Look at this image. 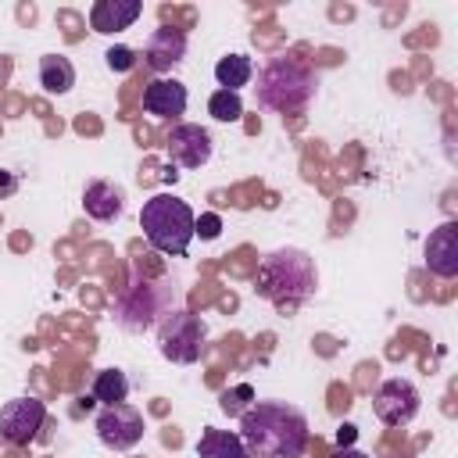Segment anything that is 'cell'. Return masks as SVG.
<instances>
[{
    "mask_svg": "<svg viewBox=\"0 0 458 458\" xmlns=\"http://www.w3.org/2000/svg\"><path fill=\"white\" fill-rule=\"evenodd\" d=\"M240 440L250 458H301L308 447V419L286 401H254L240 415Z\"/></svg>",
    "mask_w": 458,
    "mask_h": 458,
    "instance_id": "cell-1",
    "label": "cell"
},
{
    "mask_svg": "<svg viewBox=\"0 0 458 458\" xmlns=\"http://www.w3.org/2000/svg\"><path fill=\"white\" fill-rule=\"evenodd\" d=\"M318 286V268L315 258L301 247H279L272 254L261 258L258 276H254V290L258 297H265L268 304H276L279 311H297Z\"/></svg>",
    "mask_w": 458,
    "mask_h": 458,
    "instance_id": "cell-2",
    "label": "cell"
},
{
    "mask_svg": "<svg viewBox=\"0 0 458 458\" xmlns=\"http://www.w3.org/2000/svg\"><path fill=\"white\" fill-rule=\"evenodd\" d=\"M318 75L308 61L301 57H272L261 72H258V104L268 111H301L311 97H315Z\"/></svg>",
    "mask_w": 458,
    "mask_h": 458,
    "instance_id": "cell-3",
    "label": "cell"
},
{
    "mask_svg": "<svg viewBox=\"0 0 458 458\" xmlns=\"http://www.w3.org/2000/svg\"><path fill=\"white\" fill-rule=\"evenodd\" d=\"M140 225H143V236L154 250L161 254H175L182 258L193 243V225H197V215L193 208L175 197V193H154L143 211H140Z\"/></svg>",
    "mask_w": 458,
    "mask_h": 458,
    "instance_id": "cell-4",
    "label": "cell"
},
{
    "mask_svg": "<svg viewBox=\"0 0 458 458\" xmlns=\"http://www.w3.org/2000/svg\"><path fill=\"white\" fill-rule=\"evenodd\" d=\"M175 308H182V293L175 286V279H161V283H129L118 301H114V318L122 329L129 333H143V329H157L165 315H172Z\"/></svg>",
    "mask_w": 458,
    "mask_h": 458,
    "instance_id": "cell-5",
    "label": "cell"
},
{
    "mask_svg": "<svg viewBox=\"0 0 458 458\" xmlns=\"http://www.w3.org/2000/svg\"><path fill=\"white\" fill-rule=\"evenodd\" d=\"M204 347H208V326H204L200 315H193L186 308H175L172 315L161 318V326H157L161 358H168L175 365H193V361H200Z\"/></svg>",
    "mask_w": 458,
    "mask_h": 458,
    "instance_id": "cell-6",
    "label": "cell"
},
{
    "mask_svg": "<svg viewBox=\"0 0 458 458\" xmlns=\"http://www.w3.org/2000/svg\"><path fill=\"white\" fill-rule=\"evenodd\" d=\"M43 422H47V404H43L39 397H32V394L11 397V401L0 408V437H4L7 444H14V447L32 444V440L39 437Z\"/></svg>",
    "mask_w": 458,
    "mask_h": 458,
    "instance_id": "cell-7",
    "label": "cell"
},
{
    "mask_svg": "<svg viewBox=\"0 0 458 458\" xmlns=\"http://www.w3.org/2000/svg\"><path fill=\"white\" fill-rule=\"evenodd\" d=\"M97 437H100V444L111 447V451H129V447H136V444L143 440V411H140L136 404H129V401L104 408V411L97 415Z\"/></svg>",
    "mask_w": 458,
    "mask_h": 458,
    "instance_id": "cell-8",
    "label": "cell"
},
{
    "mask_svg": "<svg viewBox=\"0 0 458 458\" xmlns=\"http://www.w3.org/2000/svg\"><path fill=\"white\" fill-rule=\"evenodd\" d=\"M372 411H376V419L386 422V426H404V422H411V419L419 415V390H415V383H408V379H401V376L383 379V383L376 386V394H372Z\"/></svg>",
    "mask_w": 458,
    "mask_h": 458,
    "instance_id": "cell-9",
    "label": "cell"
},
{
    "mask_svg": "<svg viewBox=\"0 0 458 458\" xmlns=\"http://www.w3.org/2000/svg\"><path fill=\"white\" fill-rule=\"evenodd\" d=\"M168 165H182V168H200V165H208L211 161V132L208 129H200V125H193V122H179V125H172V132H168Z\"/></svg>",
    "mask_w": 458,
    "mask_h": 458,
    "instance_id": "cell-10",
    "label": "cell"
},
{
    "mask_svg": "<svg viewBox=\"0 0 458 458\" xmlns=\"http://www.w3.org/2000/svg\"><path fill=\"white\" fill-rule=\"evenodd\" d=\"M182 57H186V32H182V29L157 25V29L147 36V43H143V61H147V68H154L157 75L172 72Z\"/></svg>",
    "mask_w": 458,
    "mask_h": 458,
    "instance_id": "cell-11",
    "label": "cell"
},
{
    "mask_svg": "<svg viewBox=\"0 0 458 458\" xmlns=\"http://www.w3.org/2000/svg\"><path fill=\"white\" fill-rule=\"evenodd\" d=\"M426 268L440 279L458 276V222H444L426 240Z\"/></svg>",
    "mask_w": 458,
    "mask_h": 458,
    "instance_id": "cell-12",
    "label": "cell"
},
{
    "mask_svg": "<svg viewBox=\"0 0 458 458\" xmlns=\"http://www.w3.org/2000/svg\"><path fill=\"white\" fill-rule=\"evenodd\" d=\"M82 208L93 222H114L125 211V190L111 179H89L82 190Z\"/></svg>",
    "mask_w": 458,
    "mask_h": 458,
    "instance_id": "cell-13",
    "label": "cell"
},
{
    "mask_svg": "<svg viewBox=\"0 0 458 458\" xmlns=\"http://www.w3.org/2000/svg\"><path fill=\"white\" fill-rule=\"evenodd\" d=\"M186 100H190L186 86L179 79H168V75H157L143 89V107L150 114H157V118H179L186 111Z\"/></svg>",
    "mask_w": 458,
    "mask_h": 458,
    "instance_id": "cell-14",
    "label": "cell"
},
{
    "mask_svg": "<svg viewBox=\"0 0 458 458\" xmlns=\"http://www.w3.org/2000/svg\"><path fill=\"white\" fill-rule=\"evenodd\" d=\"M143 14L140 0H97L89 7V25L97 32H122Z\"/></svg>",
    "mask_w": 458,
    "mask_h": 458,
    "instance_id": "cell-15",
    "label": "cell"
},
{
    "mask_svg": "<svg viewBox=\"0 0 458 458\" xmlns=\"http://www.w3.org/2000/svg\"><path fill=\"white\" fill-rule=\"evenodd\" d=\"M193 451H197V458H250L247 447H243V440H240V433L215 429V426H208L200 433V440H197Z\"/></svg>",
    "mask_w": 458,
    "mask_h": 458,
    "instance_id": "cell-16",
    "label": "cell"
},
{
    "mask_svg": "<svg viewBox=\"0 0 458 458\" xmlns=\"http://www.w3.org/2000/svg\"><path fill=\"white\" fill-rule=\"evenodd\" d=\"M39 86L50 97H64L75 86V64L64 54H43L39 57Z\"/></svg>",
    "mask_w": 458,
    "mask_h": 458,
    "instance_id": "cell-17",
    "label": "cell"
},
{
    "mask_svg": "<svg viewBox=\"0 0 458 458\" xmlns=\"http://www.w3.org/2000/svg\"><path fill=\"white\" fill-rule=\"evenodd\" d=\"M250 75H254V61H250L247 54H225V57H218V64H215V79H218V86L229 89V93H240V86H247Z\"/></svg>",
    "mask_w": 458,
    "mask_h": 458,
    "instance_id": "cell-18",
    "label": "cell"
},
{
    "mask_svg": "<svg viewBox=\"0 0 458 458\" xmlns=\"http://www.w3.org/2000/svg\"><path fill=\"white\" fill-rule=\"evenodd\" d=\"M89 394H93V401H100L104 408L122 404V401L129 397V376H125L122 369H100V372L93 376Z\"/></svg>",
    "mask_w": 458,
    "mask_h": 458,
    "instance_id": "cell-19",
    "label": "cell"
},
{
    "mask_svg": "<svg viewBox=\"0 0 458 458\" xmlns=\"http://www.w3.org/2000/svg\"><path fill=\"white\" fill-rule=\"evenodd\" d=\"M208 114H211L215 122H240V114H243V100H240V93L215 89L211 100H208Z\"/></svg>",
    "mask_w": 458,
    "mask_h": 458,
    "instance_id": "cell-20",
    "label": "cell"
},
{
    "mask_svg": "<svg viewBox=\"0 0 458 458\" xmlns=\"http://www.w3.org/2000/svg\"><path fill=\"white\" fill-rule=\"evenodd\" d=\"M254 401H258V397H254V390H250L247 383H240V386H233V390H222V394H218V408H222L225 415H243Z\"/></svg>",
    "mask_w": 458,
    "mask_h": 458,
    "instance_id": "cell-21",
    "label": "cell"
},
{
    "mask_svg": "<svg viewBox=\"0 0 458 458\" xmlns=\"http://www.w3.org/2000/svg\"><path fill=\"white\" fill-rule=\"evenodd\" d=\"M104 57H107V68L111 72H129L136 64V50L132 47H111Z\"/></svg>",
    "mask_w": 458,
    "mask_h": 458,
    "instance_id": "cell-22",
    "label": "cell"
},
{
    "mask_svg": "<svg viewBox=\"0 0 458 458\" xmlns=\"http://www.w3.org/2000/svg\"><path fill=\"white\" fill-rule=\"evenodd\" d=\"M218 233H222V218H218L215 211L200 215V218H197V225H193V236H200V240H215Z\"/></svg>",
    "mask_w": 458,
    "mask_h": 458,
    "instance_id": "cell-23",
    "label": "cell"
},
{
    "mask_svg": "<svg viewBox=\"0 0 458 458\" xmlns=\"http://www.w3.org/2000/svg\"><path fill=\"white\" fill-rule=\"evenodd\" d=\"M18 190V179H14V172H0V197H11Z\"/></svg>",
    "mask_w": 458,
    "mask_h": 458,
    "instance_id": "cell-24",
    "label": "cell"
},
{
    "mask_svg": "<svg viewBox=\"0 0 458 458\" xmlns=\"http://www.w3.org/2000/svg\"><path fill=\"white\" fill-rule=\"evenodd\" d=\"M333 458H369V454H365V451H358V447H340Z\"/></svg>",
    "mask_w": 458,
    "mask_h": 458,
    "instance_id": "cell-25",
    "label": "cell"
},
{
    "mask_svg": "<svg viewBox=\"0 0 458 458\" xmlns=\"http://www.w3.org/2000/svg\"><path fill=\"white\" fill-rule=\"evenodd\" d=\"M161 175H165L168 182H175V179H179V172H175V165H165V168H161Z\"/></svg>",
    "mask_w": 458,
    "mask_h": 458,
    "instance_id": "cell-26",
    "label": "cell"
},
{
    "mask_svg": "<svg viewBox=\"0 0 458 458\" xmlns=\"http://www.w3.org/2000/svg\"><path fill=\"white\" fill-rule=\"evenodd\" d=\"M354 437V426H340V444H347Z\"/></svg>",
    "mask_w": 458,
    "mask_h": 458,
    "instance_id": "cell-27",
    "label": "cell"
}]
</instances>
